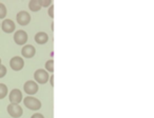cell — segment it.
Wrapping results in <instances>:
<instances>
[{"label":"cell","instance_id":"cell-16","mask_svg":"<svg viewBox=\"0 0 154 118\" xmlns=\"http://www.w3.org/2000/svg\"><path fill=\"white\" fill-rule=\"evenodd\" d=\"M7 75V68L3 65H0V78L5 77Z\"/></svg>","mask_w":154,"mask_h":118},{"label":"cell","instance_id":"cell-10","mask_svg":"<svg viewBox=\"0 0 154 118\" xmlns=\"http://www.w3.org/2000/svg\"><path fill=\"white\" fill-rule=\"evenodd\" d=\"M35 54H36V49L31 44L24 45L21 50V55L23 56L24 58H32V57H34Z\"/></svg>","mask_w":154,"mask_h":118},{"label":"cell","instance_id":"cell-21","mask_svg":"<svg viewBox=\"0 0 154 118\" xmlns=\"http://www.w3.org/2000/svg\"><path fill=\"white\" fill-rule=\"evenodd\" d=\"M0 65H1V58H0Z\"/></svg>","mask_w":154,"mask_h":118},{"label":"cell","instance_id":"cell-1","mask_svg":"<svg viewBox=\"0 0 154 118\" xmlns=\"http://www.w3.org/2000/svg\"><path fill=\"white\" fill-rule=\"evenodd\" d=\"M23 102H24V105H26L28 109L32 110V111H38V110L41 107L40 100H38V99L35 98V97H33V96L26 97Z\"/></svg>","mask_w":154,"mask_h":118},{"label":"cell","instance_id":"cell-18","mask_svg":"<svg viewBox=\"0 0 154 118\" xmlns=\"http://www.w3.org/2000/svg\"><path fill=\"white\" fill-rule=\"evenodd\" d=\"M31 118H45V117H43L42 114H40V113H35V114H33V115L31 116Z\"/></svg>","mask_w":154,"mask_h":118},{"label":"cell","instance_id":"cell-6","mask_svg":"<svg viewBox=\"0 0 154 118\" xmlns=\"http://www.w3.org/2000/svg\"><path fill=\"white\" fill-rule=\"evenodd\" d=\"M9 99L13 104H19L22 101V93L18 89H14L9 95Z\"/></svg>","mask_w":154,"mask_h":118},{"label":"cell","instance_id":"cell-14","mask_svg":"<svg viewBox=\"0 0 154 118\" xmlns=\"http://www.w3.org/2000/svg\"><path fill=\"white\" fill-rule=\"evenodd\" d=\"M45 70H47L48 72H54V61L53 59H51V60L47 61L45 62Z\"/></svg>","mask_w":154,"mask_h":118},{"label":"cell","instance_id":"cell-22","mask_svg":"<svg viewBox=\"0 0 154 118\" xmlns=\"http://www.w3.org/2000/svg\"><path fill=\"white\" fill-rule=\"evenodd\" d=\"M0 26H1V23H0Z\"/></svg>","mask_w":154,"mask_h":118},{"label":"cell","instance_id":"cell-4","mask_svg":"<svg viewBox=\"0 0 154 118\" xmlns=\"http://www.w3.org/2000/svg\"><path fill=\"white\" fill-rule=\"evenodd\" d=\"M10 67L12 68V70L14 71H20V70L23 69L24 67V61L21 57L19 56H15L11 59L10 61Z\"/></svg>","mask_w":154,"mask_h":118},{"label":"cell","instance_id":"cell-12","mask_svg":"<svg viewBox=\"0 0 154 118\" xmlns=\"http://www.w3.org/2000/svg\"><path fill=\"white\" fill-rule=\"evenodd\" d=\"M29 8L32 12H37L41 9V5L39 3V0H31L29 2Z\"/></svg>","mask_w":154,"mask_h":118},{"label":"cell","instance_id":"cell-19","mask_svg":"<svg viewBox=\"0 0 154 118\" xmlns=\"http://www.w3.org/2000/svg\"><path fill=\"white\" fill-rule=\"evenodd\" d=\"M49 15H50V17H51V18L54 17V15H53V7L50 8V10H49Z\"/></svg>","mask_w":154,"mask_h":118},{"label":"cell","instance_id":"cell-3","mask_svg":"<svg viewBox=\"0 0 154 118\" xmlns=\"http://www.w3.org/2000/svg\"><path fill=\"white\" fill-rule=\"evenodd\" d=\"M8 113L10 114L11 117L19 118L23 114V110H22V107L19 104H13V103H11V104L8 105Z\"/></svg>","mask_w":154,"mask_h":118},{"label":"cell","instance_id":"cell-7","mask_svg":"<svg viewBox=\"0 0 154 118\" xmlns=\"http://www.w3.org/2000/svg\"><path fill=\"white\" fill-rule=\"evenodd\" d=\"M16 19H17L18 24H20V26H26V24L30 23L31 16H30V14H29L28 12L21 11V12H19V13L17 14V16H16Z\"/></svg>","mask_w":154,"mask_h":118},{"label":"cell","instance_id":"cell-2","mask_svg":"<svg viewBox=\"0 0 154 118\" xmlns=\"http://www.w3.org/2000/svg\"><path fill=\"white\" fill-rule=\"evenodd\" d=\"M34 78H35V80L37 81V83L45 84V83H47L48 80H49L50 75H49V73L45 71V70L39 69L34 73Z\"/></svg>","mask_w":154,"mask_h":118},{"label":"cell","instance_id":"cell-5","mask_svg":"<svg viewBox=\"0 0 154 118\" xmlns=\"http://www.w3.org/2000/svg\"><path fill=\"white\" fill-rule=\"evenodd\" d=\"M23 90L26 94L34 95L38 92V84H37L35 81H33V80H29V81H26V83H24Z\"/></svg>","mask_w":154,"mask_h":118},{"label":"cell","instance_id":"cell-9","mask_svg":"<svg viewBox=\"0 0 154 118\" xmlns=\"http://www.w3.org/2000/svg\"><path fill=\"white\" fill-rule=\"evenodd\" d=\"M1 29H2V31L5 33H8V34H10V33H13L14 31H15L16 26H15V23H14L13 20L5 19L2 23H1Z\"/></svg>","mask_w":154,"mask_h":118},{"label":"cell","instance_id":"cell-20","mask_svg":"<svg viewBox=\"0 0 154 118\" xmlns=\"http://www.w3.org/2000/svg\"><path fill=\"white\" fill-rule=\"evenodd\" d=\"M51 84H52V86H53V76H52V77H51Z\"/></svg>","mask_w":154,"mask_h":118},{"label":"cell","instance_id":"cell-17","mask_svg":"<svg viewBox=\"0 0 154 118\" xmlns=\"http://www.w3.org/2000/svg\"><path fill=\"white\" fill-rule=\"evenodd\" d=\"M39 3H40L41 8L42 7H49V5H52V1L51 0H39Z\"/></svg>","mask_w":154,"mask_h":118},{"label":"cell","instance_id":"cell-8","mask_svg":"<svg viewBox=\"0 0 154 118\" xmlns=\"http://www.w3.org/2000/svg\"><path fill=\"white\" fill-rule=\"evenodd\" d=\"M14 41H15L17 44L23 45L24 43H26V41H28V34L22 30L17 31V32L14 34Z\"/></svg>","mask_w":154,"mask_h":118},{"label":"cell","instance_id":"cell-11","mask_svg":"<svg viewBox=\"0 0 154 118\" xmlns=\"http://www.w3.org/2000/svg\"><path fill=\"white\" fill-rule=\"evenodd\" d=\"M48 40H49V36L45 32H39L35 35V41L38 44H45L48 42Z\"/></svg>","mask_w":154,"mask_h":118},{"label":"cell","instance_id":"cell-13","mask_svg":"<svg viewBox=\"0 0 154 118\" xmlns=\"http://www.w3.org/2000/svg\"><path fill=\"white\" fill-rule=\"evenodd\" d=\"M8 86L3 83H0V99H3L8 95Z\"/></svg>","mask_w":154,"mask_h":118},{"label":"cell","instance_id":"cell-15","mask_svg":"<svg viewBox=\"0 0 154 118\" xmlns=\"http://www.w3.org/2000/svg\"><path fill=\"white\" fill-rule=\"evenodd\" d=\"M7 8H5V5H3V3H0V19H2V18H5V16H7Z\"/></svg>","mask_w":154,"mask_h":118}]
</instances>
